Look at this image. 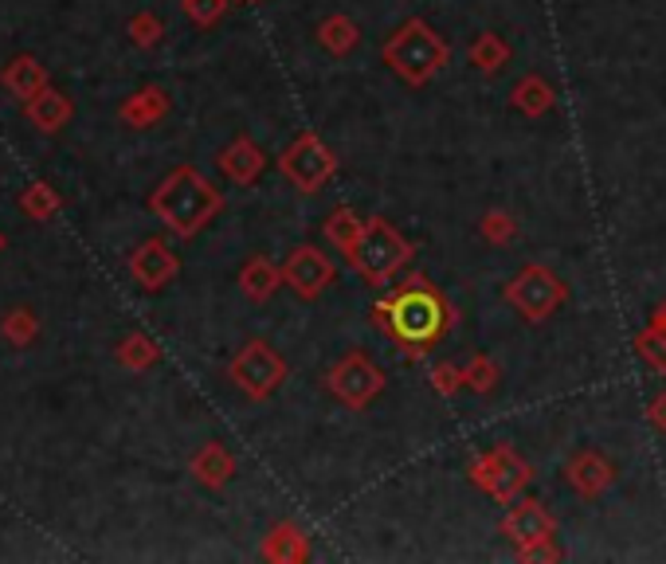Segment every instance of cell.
<instances>
[{
    "label": "cell",
    "instance_id": "1",
    "mask_svg": "<svg viewBox=\"0 0 666 564\" xmlns=\"http://www.w3.org/2000/svg\"><path fill=\"white\" fill-rule=\"evenodd\" d=\"M153 212L177 235H197L220 212V192L197 169H173L153 192Z\"/></svg>",
    "mask_w": 666,
    "mask_h": 564
},
{
    "label": "cell",
    "instance_id": "2",
    "mask_svg": "<svg viewBox=\"0 0 666 564\" xmlns=\"http://www.w3.org/2000/svg\"><path fill=\"white\" fill-rule=\"evenodd\" d=\"M388 63H393L396 75H404L408 83H423L435 67L447 63V47L423 28L420 20H412V24L396 32V39L388 44Z\"/></svg>",
    "mask_w": 666,
    "mask_h": 564
},
{
    "label": "cell",
    "instance_id": "3",
    "mask_svg": "<svg viewBox=\"0 0 666 564\" xmlns=\"http://www.w3.org/2000/svg\"><path fill=\"white\" fill-rule=\"evenodd\" d=\"M388 321H393L400 341H408V345H428V341L440 338L443 306L440 298L428 291H404L400 298L388 306Z\"/></svg>",
    "mask_w": 666,
    "mask_h": 564
},
{
    "label": "cell",
    "instance_id": "4",
    "mask_svg": "<svg viewBox=\"0 0 666 564\" xmlns=\"http://www.w3.org/2000/svg\"><path fill=\"white\" fill-rule=\"evenodd\" d=\"M353 259L361 271H369L373 279L388 274L393 267H400L408 259V247L396 239V232L385 224V220H373V224L361 227L357 235V247H353Z\"/></svg>",
    "mask_w": 666,
    "mask_h": 564
},
{
    "label": "cell",
    "instance_id": "5",
    "mask_svg": "<svg viewBox=\"0 0 666 564\" xmlns=\"http://www.w3.org/2000/svg\"><path fill=\"white\" fill-rule=\"evenodd\" d=\"M232 380L244 388L247 396L264 400V396H271L274 388H279L282 361L271 353V345H264V341H252V345H247L244 353L232 361Z\"/></svg>",
    "mask_w": 666,
    "mask_h": 564
},
{
    "label": "cell",
    "instance_id": "6",
    "mask_svg": "<svg viewBox=\"0 0 666 564\" xmlns=\"http://www.w3.org/2000/svg\"><path fill=\"white\" fill-rule=\"evenodd\" d=\"M329 169H334V161H329V153L322 150V141L311 138V133L299 138L291 150L282 153V173H287L299 188H306V192L318 188L322 180L329 177Z\"/></svg>",
    "mask_w": 666,
    "mask_h": 564
},
{
    "label": "cell",
    "instance_id": "7",
    "mask_svg": "<svg viewBox=\"0 0 666 564\" xmlns=\"http://www.w3.org/2000/svg\"><path fill=\"white\" fill-rule=\"evenodd\" d=\"M177 271H180L177 255L170 251L165 239H145V244L130 255V274L138 286H145V291H161Z\"/></svg>",
    "mask_w": 666,
    "mask_h": 564
},
{
    "label": "cell",
    "instance_id": "8",
    "mask_svg": "<svg viewBox=\"0 0 666 564\" xmlns=\"http://www.w3.org/2000/svg\"><path fill=\"white\" fill-rule=\"evenodd\" d=\"M329 385H334V392H338L341 400H349V404H365L369 396L381 392L385 376L376 373V368H369L365 357H349V361H341V365L334 368Z\"/></svg>",
    "mask_w": 666,
    "mask_h": 564
},
{
    "label": "cell",
    "instance_id": "9",
    "mask_svg": "<svg viewBox=\"0 0 666 564\" xmlns=\"http://www.w3.org/2000/svg\"><path fill=\"white\" fill-rule=\"evenodd\" d=\"M329 279H334V263L322 251H314V247H299L291 255V263H287V282L302 298H314L322 286H329Z\"/></svg>",
    "mask_w": 666,
    "mask_h": 564
},
{
    "label": "cell",
    "instance_id": "10",
    "mask_svg": "<svg viewBox=\"0 0 666 564\" xmlns=\"http://www.w3.org/2000/svg\"><path fill=\"white\" fill-rule=\"evenodd\" d=\"M510 298L529 314V318H545V314L553 310L557 302H561V282L549 279L545 271H526L522 279L514 282V291Z\"/></svg>",
    "mask_w": 666,
    "mask_h": 564
},
{
    "label": "cell",
    "instance_id": "11",
    "mask_svg": "<svg viewBox=\"0 0 666 564\" xmlns=\"http://www.w3.org/2000/svg\"><path fill=\"white\" fill-rule=\"evenodd\" d=\"M0 86H4L12 98H24V103H28V98H36L47 86V71L39 67L36 56H16L0 71Z\"/></svg>",
    "mask_w": 666,
    "mask_h": 564
},
{
    "label": "cell",
    "instance_id": "12",
    "mask_svg": "<svg viewBox=\"0 0 666 564\" xmlns=\"http://www.w3.org/2000/svg\"><path fill=\"white\" fill-rule=\"evenodd\" d=\"M24 106H28V122L44 133H56L71 122V98H67L63 91H56V86H44V91H39L36 98H28Z\"/></svg>",
    "mask_w": 666,
    "mask_h": 564
},
{
    "label": "cell",
    "instance_id": "13",
    "mask_svg": "<svg viewBox=\"0 0 666 564\" xmlns=\"http://www.w3.org/2000/svg\"><path fill=\"white\" fill-rule=\"evenodd\" d=\"M165 114H170V94L161 91V86H145V91L126 98L118 118H122L126 126H133V130H145V126L161 122Z\"/></svg>",
    "mask_w": 666,
    "mask_h": 564
},
{
    "label": "cell",
    "instance_id": "14",
    "mask_svg": "<svg viewBox=\"0 0 666 564\" xmlns=\"http://www.w3.org/2000/svg\"><path fill=\"white\" fill-rule=\"evenodd\" d=\"M220 169H224L232 180H239V185H247L255 173L264 169V153L255 150L247 138H239L235 145H227V150L220 153Z\"/></svg>",
    "mask_w": 666,
    "mask_h": 564
},
{
    "label": "cell",
    "instance_id": "15",
    "mask_svg": "<svg viewBox=\"0 0 666 564\" xmlns=\"http://www.w3.org/2000/svg\"><path fill=\"white\" fill-rule=\"evenodd\" d=\"M232 455L220 447V443H208L205 451H197V459H192V474H197L205 486H224L227 479H232Z\"/></svg>",
    "mask_w": 666,
    "mask_h": 564
},
{
    "label": "cell",
    "instance_id": "16",
    "mask_svg": "<svg viewBox=\"0 0 666 564\" xmlns=\"http://www.w3.org/2000/svg\"><path fill=\"white\" fill-rule=\"evenodd\" d=\"M59 204H63V200H59V192L47 185V180H32V185L20 192V212H24L28 220H36V224H44V220L56 216Z\"/></svg>",
    "mask_w": 666,
    "mask_h": 564
},
{
    "label": "cell",
    "instance_id": "17",
    "mask_svg": "<svg viewBox=\"0 0 666 564\" xmlns=\"http://www.w3.org/2000/svg\"><path fill=\"white\" fill-rule=\"evenodd\" d=\"M0 333H4V341L16 349H28L32 341L39 338V318L28 310V306H16V310H9L4 318H0Z\"/></svg>",
    "mask_w": 666,
    "mask_h": 564
},
{
    "label": "cell",
    "instance_id": "18",
    "mask_svg": "<svg viewBox=\"0 0 666 564\" xmlns=\"http://www.w3.org/2000/svg\"><path fill=\"white\" fill-rule=\"evenodd\" d=\"M244 291L252 294L255 302H264V298H271L274 294V286H279V271H274L267 259H255V263H247L244 267Z\"/></svg>",
    "mask_w": 666,
    "mask_h": 564
},
{
    "label": "cell",
    "instance_id": "19",
    "mask_svg": "<svg viewBox=\"0 0 666 564\" xmlns=\"http://www.w3.org/2000/svg\"><path fill=\"white\" fill-rule=\"evenodd\" d=\"M506 529L517 537V541H541V537L549 533V517H545L537 506H522V509H514Z\"/></svg>",
    "mask_w": 666,
    "mask_h": 564
},
{
    "label": "cell",
    "instance_id": "20",
    "mask_svg": "<svg viewBox=\"0 0 666 564\" xmlns=\"http://www.w3.org/2000/svg\"><path fill=\"white\" fill-rule=\"evenodd\" d=\"M157 361V341L145 338V333H130V338L118 345V365L126 368H150Z\"/></svg>",
    "mask_w": 666,
    "mask_h": 564
},
{
    "label": "cell",
    "instance_id": "21",
    "mask_svg": "<svg viewBox=\"0 0 666 564\" xmlns=\"http://www.w3.org/2000/svg\"><path fill=\"white\" fill-rule=\"evenodd\" d=\"M130 39L138 47H153L161 39V20L153 16V12H138V16L130 20Z\"/></svg>",
    "mask_w": 666,
    "mask_h": 564
},
{
    "label": "cell",
    "instance_id": "22",
    "mask_svg": "<svg viewBox=\"0 0 666 564\" xmlns=\"http://www.w3.org/2000/svg\"><path fill=\"white\" fill-rule=\"evenodd\" d=\"M322 39H326V47H334V51H346V47L357 44V28L349 20H329L326 28H322Z\"/></svg>",
    "mask_w": 666,
    "mask_h": 564
},
{
    "label": "cell",
    "instance_id": "23",
    "mask_svg": "<svg viewBox=\"0 0 666 564\" xmlns=\"http://www.w3.org/2000/svg\"><path fill=\"white\" fill-rule=\"evenodd\" d=\"M185 9H188V16L197 20V24H212V20L224 16L227 0H185Z\"/></svg>",
    "mask_w": 666,
    "mask_h": 564
},
{
    "label": "cell",
    "instance_id": "24",
    "mask_svg": "<svg viewBox=\"0 0 666 564\" xmlns=\"http://www.w3.org/2000/svg\"><path fill=\"white\" fill-rule=\"evenodd\" d=\"M498 56V44L494 39H487V44H482V51H470V59H482V63H487V71H490V59Z\"/></svg>",
    "mask_w": 666,
    "mask_h": 564
},
{
    "label": "cell",
    "instance_id": "25",
    "mask_svg": "<svg viewBox=\"0 0 666 564\" xmlns=\"http://www.w3.org/2000/svg\"><path fill=\"white\" fill-rule=\"evenodd\" d=\"M4 247H9V239H4V235H0V251H4Z\"/></svg>",
    "mask_w": 666,
    "mask_h": 564
}]
</instances>
